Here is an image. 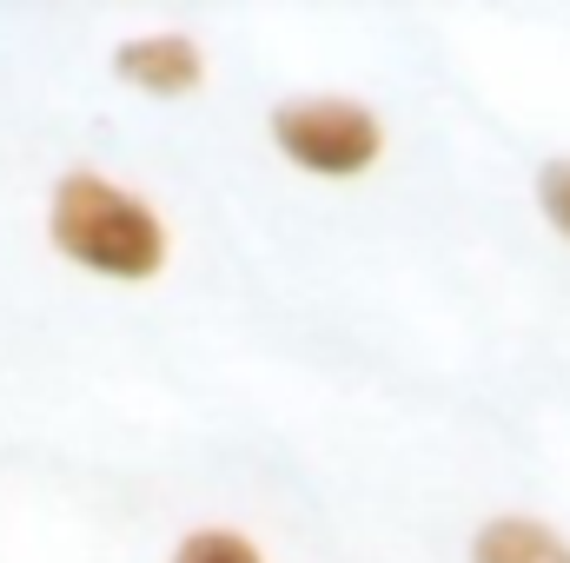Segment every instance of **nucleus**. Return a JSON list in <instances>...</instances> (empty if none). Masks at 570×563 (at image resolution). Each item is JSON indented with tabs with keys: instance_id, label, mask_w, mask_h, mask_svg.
Masks as SVG:
<instances>
[{
	"instance_id": "4",
	"label": "nucleus",
	"mask_w": 570,
	"mask_h": 563,
	"mask_svg": "<svg viewBox=\"0 0 570 563\" xmlns=\"http://www.w3.org/2000/svg\"><path fill=\"white\" fill-rule=\"evenodd\" d=\"M471 563H570V544L544 517H491L471 531Z\"/></svg>"
},
{
	"instance_id": "2",
	"label": "nucleus",
	"mask_w": 570,
	"mask_h": 563,
	"mask_svg": "<svg viewBox=\"0 0 570 563\" xmlns=\"http://www.w3.org/2000/svg\"><path fill=\"white\" fill-rule=\"evenodd\" d=\"M266 134L285 159L312 179H358L385 159V120L365 107V100H345V93H298L279 100Z\"/></svg>"
},
{
	"instance_id": "5",
	"label": "nucleus",
	"mask_w": 570,
	"mask_h": 563,
	"mask_svg": "<svg viewBox=\"0 0 570 563\" xmlns=\"http://www.w3.org/2000/svg\"><path fill=\"white\" fill-rule=\"evenodd\" d=\"M173 563H266V557H259V544H253L246 531H233V524H199V531L179 537Z\"/></svg>"
},
{
	"instance_id": "3",
	"label": "nucleus",
	"mask_w": 570,
	"mask_h": 563,
	"mask_svg": "<svg viewBox=\"0 0 570 563\" xmlns=\"http://www.w3.org/2000/svg\"><path fill=\"white\" fill-rule=\"evenodd\" d=\"M114 80L146 93V100H193L206 87V47L193 33H179V27L127 33L114 47Z\"/></svg>"
},
{
	"instance_id": "1",
	"label": "nucleus",
	"mask_w": 570,
	"mask_h": 563,
	"mask_svg": "<svg viewBox=\"0 0 570 563\" xmlns=\"http://www.w3.org/2000/svg\"><path fill=\"white\" fill-rule=\"evenodd\" d=\"M47 246L73 273L107 285H146L173 259V233H166L159 206L134 186L94 172V166H73V172L53 179V192H47Z\"/></svg>"
},
{
	"instance_id": "6",
	"label": "nucleus",
	"mask_w": 570,
	"mask_h": 563,
	"mask_svg": "<svg viewBox=\"0 0 570 563\" xmlns=\"http://www.w3.org/2000/svg\"><path fill=\"white\" fill-rule=\"evenodd\" d=\"M538 213H544V226L570 246V159H544L538 166Z\"/></svg>"
}]
</instances>
